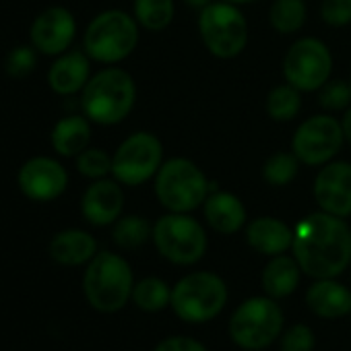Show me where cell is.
Here are the masks:
<instances>
[{"mask_svg": "<svg viewBox=\"0 0 351 351\" xmlns=\"http://www.w3.org/2000/svg\"><path fill=\"white\" fill-rule=\"evenodd\" d=\"M293 258L312 279L339 277L351 263V230L343 217L318 211L293 230Z\"/></svg>", "mask_w": 351, "mask_h": 351, "instance_id": "6da1fadb", "label": "cell"}, {"mask_svg": "<svg viewBox=\"0 0 351 351\" xmlns=\"http://www.w3.org/2000/svg\"><path fill=\"white\" fill-rule=\"evenodd\" d=\"M134 275L126 258L101 250L87 265L83 275V293L89 306L101 314L120 312L132 298Z\"/></svg>", "mask_w": 351, "mask_h": 351, "instance_id": "7a4b0ae2", "label": "cell"}, {"mask_svg": "<svg viewBox=\"0 0 351 351\" xmlns=\"http://www.w3.org/2000/svg\"><path fill=\"white\" fill-rule=\"evenodd\" d=\"M136 85L134 79L116 66H108L91 75L81 91L83 114L101 126H114L122 122L134 108Z\"/></svg>", "mask_w": 351, "mask_h": 351, "instance_id": "3957f363", "label": "cell"}, {"mask_svg": "<svg viewBox=\"0 0 351 351\" xmlns=\"http://www.w3.org/2000/svg\"><path fill=\"white\" fill-rule=\"evenodd\" d=\"M211 182L186 157H171L155 173V197L167 213H193L207 201Z\"/></svg>", "mask_w": 351, "mask_h": 351, "instance_id": "277c9868", "label": "cell"}, {"mask_svg": "<svg viewBox=\"0 0 351 351\" xmlns=\"http://www.w3.org/2000/svg\"><path fill=\"white\" fill-rule=\"evenodd\" d=\"M138 44V23L132 15L110 9L91 19L83 36L85 54L101 64H116L128 58Z\"/></svg>", "mask_w": 351, "mask_h": 351, "instance_id": "5b68a950", "label": "cell"}, {"mask_svg": "<svg viewBox=\"0 0 351 351\" xmlns=\"http://www.w3.org/2000/svg\"><path fill=\"white\" fill-rule=\"evenodd\" d=\"M228 304L226 281L211 271H195L184 275L171 287V310L180 320L199 324L209 322Z\"/></svg>", "mask_w": 351, "mask_h": 351, "instance_id": "8992f818", "label": "cell"}, {"mask_svg": "<svg viewBox=\"0 0 351 351\" xmlns=\"http://www.w3.org/2000/svg\"><path fill=\"white\" fill-rule=\"evenodd\" d=\"M285 316L277 300L254 295L244 300L230 318L232 341L246 351H263L283 332Z\"/></svg>", "mask_w": 351, "mask_h": 351, "instance_id": "52a82bcc", "label": "cell"}, {"mask_svg": "<svg viewBox=\"0 0 351 351\" xmlns=\"http://www.w3.org/2000/svg\"><path fill=\"white\" fill-rule=\"evenodd\" d=\"M157 252L180 267L197 265L207 252V232L191 213H165L153 223L151 236Z\"/></svg>", "mask_w": 351, "mask_h": 351, "instance_id": "ba28073f", "label": "cell"}, {"mask_svg": "<svg viewBox=\"0 0 351 351\" xmlns=\"http://www.w3.org/2000/svg\"><path fill=\"white\" fill-rule=\"evenodd\" d=\"M199 34L205 48L223 60L236 58L248 44V23L232 3H213L201 9Z\"/></svg>", "mask_w": 351, "mask_h": 351, "instance_id": "9c48e42d", "label": "cell"}, {"mask_svg": "<svg viewBox=\"0 0 351 351\" xmlns=\"http://www.w3.org/2000/svg\"><path fill=\"white\" fill-rule=\"evenodd\" d=\"M163 163L161 141L145 130L126 136L112 155V178L122 186H141L155 178Z\"/></svg>", "mask_w": 351, "mask_h": 351, "instance_id": "30bf717a", "label": "cell"}, {"mask_svg": "<svg viewBox=\"0 0 351 351\" xmlns=\"http://www.w3.org/2000/svg\"><path fill=\"white\" fill-rule=\"evenodd\" d=\"M332 71V56L324 42L300 38L283 56V77L300 91H318Z\"/></svg>", "mask_w": 351, "mask_h": 351, "instance_id": "8fae6325", "label": "cell"}, {"mask_svg": "<svg viewBox=\"0 0 351 351\" xmlns=\"http://www.w3.org/2000/svg\"><path fill=\"white\" fill-rule=\"evenodd\" d=\"M341 122L328 114H318L306 118L291 138V151L304 165H324L343 147Z\"/></svg>", "mask_w": 351, "mask_h": 351, "instance_id": "7c38bea8", "label": "cell"}, {"mask_svg": "<svg viewBox=\"0 0 351 351\" xmlns=\"http://www.w3.org/2000/svg\"><path fill=\"white\" fill-rule=\"evenodd\" d=\"M17 184L23 197L34 203H52L69 189L66 167L48 155H36L27 159L17 173Z\"/></svg>", "mask_w": 351, "mask_h": 351, "instance_id": "4fadbf2b", "label": "cell"}, {"mask_svg": "<svg viewBox=\"0 0 351 351\" xmlns=\"http://www.w3.org/2000/svg\"><path fill=\"white\" fill-rule=\"evenodd\" d=\"M77 36V19L75 15L64 7H50L42 11L32 27H29V40L32 46L44 54V56H60L69 52Z\"/></svg>", "mask_w": 351, "mask_h": 351, "instance_id": "5bb4252c", "label": "cell"}, {"mask_svg": "<svg viewBox=\"0 0 351 351\" xmlns=\"http://www.w3.org/2000/svg\"><path fill=\"white\" fill-rule=\"evenodd\" d=\"M314 199L320 211L349 217L351 215V163L328 161L324 163L314 178Z\"/></svg>", "mask_w": 351, "mask_h": 351, "instance_id": "9a60e30c", "label": "cell"}, {"mask_svg": "<svg viewBox=\"0 0 351 351\" xmlns=\"http://www.w3.org/2000/svg\"><path fill=\"white\" fill-rule=\"evenodd\" d=\"M124 193L116 178L93 180L81 197V213L95 228L114 226L122 217Z\"/></svg>", "mask_w": 351, "mask_h": 351, "instance_id": "2e32d148", "label": "cell"}, {"mask_svg": "<svg viewBox=\"0 0 351 351\" xmlns=\"http://www.w3.org/2000/svg\"><path fill=\"white\" fill-rule=\"evenodd\" d=\"M91 79V58L85 50H69L52 62L48 71V85L56 95L81 93Z\"/></svg>", "mask_w": 351, "mask_h": 351, "instance_id": "e0dca14e", "label": "cell"}, {"mask_svg": "<svg viewBox=\"0 0 351 351\" xmlns=\"http://www.w3.org/2000/svg\"><path fill=\"white\" fill-rule=\"evenodd\" d=\"M246 242L265 256H279L291 250L293 230L277 217H256L246 226Z\"/></svg>", "mask_w": 351, "mask_h": 351, "instance_id": "ac0fdd59", "label": "cell"}, {"mask_svg": "<svg viewBox=\"0 0 351 351\" xmlns=\"http://www.w3.org/2000/svg\"><path fill=\"white\" fill-rule=\"evenodd\" d=\"M306 306L320 318H343L351 312V291L335 277L314 279L306 291Z\"/></svg>", "mask_w": 351, "mask_h": 351, "instance_id": "d6986e66", "label": "cell"}, {"mask_svg": "<svg viewBox=\"0 0 351 351\" xmlns=\"http://www.w3.org/2000/svg\"><path fill=\"white\" fill-rule=\"evenodd\" d=\"M48 252L52 261L62 267H83L99 250H97V240L89 232L69 228V230L54 234V238L50 240Z\"/></svg>", "mask_w": 351, "mask_h": 351, "instance_id": "ffe728a7", "label": "cell"}, {"mask_svg": "<svg viewBox=\"0 0 351 351\" xmlns=\"http://www.w3.org/2000/svg\"><path fill=\"white\" fill-rule=\"evenodd\" d=\"M203 215L211 230L217 234L230 236L240 232L246 226V207L244 203L232 193H209L207 201L203 203Z\"/></svg>", "mask_w": 351, "mask_h": 351, "instance_id": "44dd1931", "label": "cell"}, {"mask_svg": "<svg viewBox=\"0 0 351 351\" xmlns=\"http://www.w3.org/2000/svg\"><path fill=\"white\" fill-rule=\"evenodd\" d=\"M50 143L60 157H77L91 143V120L85 114L60 118L50 132Z\"/></svg>", "mask_w": 351, "mask_h": 351, "instance_id": "7402d4cb", "label": "cell"}, {"mask_svg": "<svg viewBox=\"0 0 351 351\" xmlns=\"http://www.w3.org/2000/svg\"><path fill=\"white\" fill-rule=\"evenodd\" d=\"M300 273L302 269L293 256H287V254L273 256L263 269V277H261L265 295L273 300L289 298L300 285Z\"/></svg>", "mask_w": 351, "mask_h": 351, "instance_id": "603a6c76", "label": "cell"}, {"mask_svg": "<svg viewBox=\"0 0 351 351\" xmlns=\"http://www.w3.org/2000/svg\"><path fill=\"white\" fill-rule=\"evenodd\" d=\"M132 304L141 312H161L171 302V287L159 277H143L132 287Z\"/></svg>", "mask_w": 351, "mask_h": 351, "instance_id": "cb8c5ba5", "label": "cell"}, {"mask_svg": "<svg viewBox=\"0 0 351 351\" xmlns=\"http://www.w3.org/2000/svg\"><path fill=\"white\" fill-rule=\"evenodd\" d=\"M153 236V226L143 215H124L112 228V240L122 250H136Z\"/></svg>", "mask_w": 351, "mask_h": 351, "instance_id": "d4e9b609", "label": "cell"}, {"mask_svg": "<svg viewBox=\"0 0 351 351\" xmlns=\"http://www.w3.org/2000/svg\"><path fill=\"white\" fill-rule=\"evenodd\" d=\"M308 9L304 0H275L269 9V23L277 34L291 36L306 23Z\"/></svg>", "mask_w": 351, "mask_h": 351, "instance_id": "484cf974", "label": "cell"}, {"mask_svg": "<svg viewBox=\"0 0 351 351\" xmlns=\"http://www.w3.org/2000/svg\"><path fill=\"white\" fill-rule=\"evenodd\" d=\"M134 19L147 32H163L173 21V0H134Z\"/></svg>", "mask_w": 351, "mask_h": 351, "instance_id": "4316f807", "label": "cell"}, {"mask_svg": "<svg viewBox=\"0 0 351 351\" xmlns=\"http://www.w3.org/2000/svg\"><path fill=\"white\" fill-rule=\"evenodd\" d=\"M302 91L285 81V85H277L267 95V114L275 122H289L298 116L302 108Z\"/></svg>", "mask_w": 351, "mask_h": 351, "instance_id": "83f0119b", "label": "cell"}, {"mask_svg": "<svg viewBox=\"0 0 351 351\" xmlns=\"http://www.w3.org/2000/svg\"><path fill=\"white\" fill-rule=\"evenodd\" d=\"M300 159L295 157L293 151H277L273 153L265 165H263V178L267 184L281 189L287 186L295 180V176L300 171Z\"/></svg>", "mask_w": 351, "mask_h": 351, "instance_id": "f1b7e54d", "label": "cell"}, {"mask_svg": "<svg viewBox=\"0 0 351 351\" xmlns=\"http://www.w3.org/2000/svg\"><path fill=\"white\" fill-rule=\"evenodd\" d=\"M75 159H77L79 173L85 176V178H89V180L108 178V176L112 173V155H108L99 147H87Z\"/></svg>", "mask_w": 351, "mask_h": 351, "instance_id": "f546056e", "label": "cell"}, {"mask_svg": "<svg viewBox=\"0 0 351 351\" xmlns=\"http://www.w3.org/2000/svg\"><path fill=\"white\" fill-rule=\"evenodd\" d=\"M38 50L29 44V46H15L7 58H5V71L9 77L13 79H25L29 77L36 66H38Z\"/></svg>", "mask_w": 351, "mask_h": 351, "instance_id": "4dcf8cb0", "label": "cell"}, {"mask_svg": "<svg viewBox=\"0 0 351 351\" xmlns=\"http://www.w3.org/2000/svg\"><path fill=\"white\" fill-rule=\"evenodd\" d=\"M318 101L328 112L347 110L351 106V83L341 81V79H335V81L328 79L318 89Z\"/></svg>", "mask_w": 351, "mask_h": 351, "instance_id": "1f68e13d", "label": "cell"}, {"mask_svg": "<svg viewBox=\"0 0 351 351\" xmlns=\"http://www.w3.org/2000/svg\"><path fill=\"white\" fill-rule=\"evenodd\" d=\"M281 351H314L316 335L308 324H291L279 337Z\"/></svg>", "mask_w": 351, "mask_h": 351, "instance_id": "d6a6232c", "label": "cell"}, {"mask_svg": "<svg viewBox=\"0 0 351 351\" xmlns=\"http://www.w3.org/2000/svg\"><path fill=\"white\" fill-rule=\"evenodd\" d=\"M320 17L328 27H345L351 23V0H322Z\"/></svg>", "mask_w": 351, "mask_h": 351, "instance_id": "836d02e7", "label": "cell"}, {"mask_svg": "<svg viewBox=\"0 0 351 351\" xmlns=\"http://www.w3.org/2000/svg\"><path fill=\"white\" fill-rule=\"evenodd\" d=\"M153 351H209L201 341L186 337V335H173L155 345Z\"/></svg>", "mask_w": 351, "mask_h": 351, "instance_id": "e575fe53", "label": "cell"}, {"mask_svg": "<svg viewBox=\"0 0 351 351\" xmlns=\"http://www.w3.org/2000/svg\"><path fill=\"white\" fill-rule=\"evenodd\" d=\"M341 128H343L345 141H347L349 147H351V106L345 110V114H343V118H341Z\"/></svg>", "mask_w": 351, "mask_h": 351, "instance_id": "d590c367", "label": "cell"}, {"mask_svg": "<svg viewBox=\"0 0 351 351\" xmlns=\"http://www.w3.org/2000/svg\"><path fill=\"white\" fill-rule=\"evenodd\" d=\"M186 3H189L191 7H195V9H205L207 5L213 3V0H186Z\"/></svg>", "mask_w": 351, "mask_h": 351, "instance_id": "8d00e7d4", "label": "cell"}, {"mask_svg": "<svg viewBox=\"0 0 351 351\" xmlns=\"http://www.w3.org/2000/svg\"><path fill=\"white\" fill-rule=\"evenodd\" d=\"M226 3H232V5H246V3H256V0H226Z\"/></svg>", "mask_w": 351, "mask_h": 351, "instance_id": "74e56055", "label": "cell"}, {"mask_svg": "<svg viewBox=\"0 0 351 351\" xmlns=\"http://www.w3.org/2000/svg\"><path fill=\"white\" fill-rule=\"evenodd\" d=\"M349 83H351V79H349Z\"/></svg>", "mask_w": 351, "mask_h": 351, "instance_id": "f35d334b", "label": "cell"}]
</instances>
